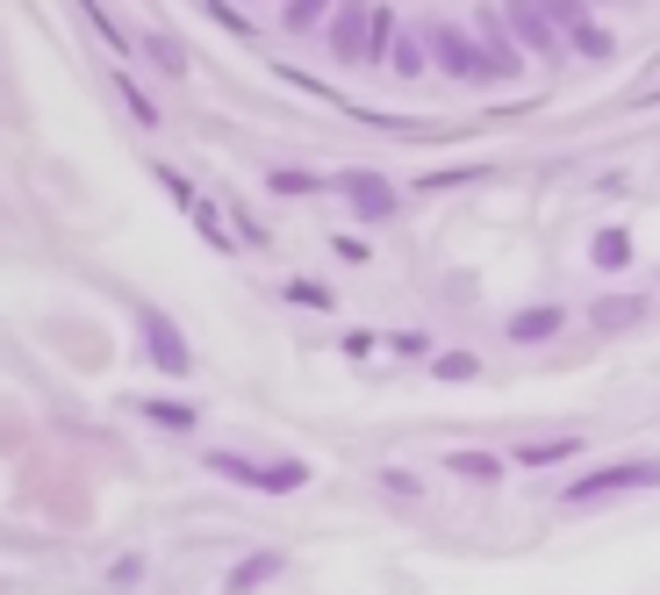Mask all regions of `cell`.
Masks as SVG:
<instances>
[{
	"instance_id": "cell-10",
	"label": "cell",
	"mask_w": 660,
	"mask_h": 595,
	"mask_svg": "<svg viewBox=\"0 0 660 595\" xmlns=\"http://www.w3.org/2000/svg\"><path fill=\"white\" fill-rule=\"evenodd\" d=\"M560 330V308H517V316H510V338L517 344H539V338H553Z\"/></svg>"
},
{
	"instance_id": "cell-1",
	"label": "cell",
	"mask_w": 660,
	"mask_h": 595,
	"mask_svg": "<svg viewBox=\"0 0 660 595\" xmlns=\"http://www.w3.org/2000/svg\"><path fill=\"white\" fill-rule=\"evenodd\" d=\"M388 8L381 0H345L338 8V22H330V51L345 58V65H366V58H381L388 51Z\"/></svg>"
},
{
	"instance_id": "cell-11",
	"label": "cell",
	"mask_w": 660,
	"mask_h": 595,
	"mask_svg": "<svg viewBox=\"0 0 660 595\" xmlns=\"http://www.w3.org/2000/svg\"><path fill=\"white\" fill-rule=\"evenodd\" d=\"M452 474H467V481H496V474H503V460H496V452H452Z\"/></svg>"
},
{
	"instance_id": "cell-13",
	"label": "cell",
	"mask_w": 660,
	"mask_h": 595,
	"mask_svg": "<svg viewBox=\"0 0 660 595\" xmlns=\"http://www.w3.org/2000/svg\"><path fill=\"white\" fill-rule=\"evenodd\" d=\"M625 258H632L625 230H603V238H596V266H625Z\"/></svg>"
},
{
	"instance_id": "cell-14",
	"label": "cell",
	"mask_w": 660,
	"mask_h": 595,
	"mask_svg": "<svg viewBox=\"0 0 660 595\" xmlns=\"http://www.w3.org/2000/svg\"><path fill=\"white\" fill-rule=\"evenodd\" d=\"M567 452H574V438H553V445H524L517 460H524V466H560Z\"/></svg>"
},
{
	"instance_id": "cell-4",
	"label": "cell",
	"mask_w": 660,
	"mask_h": 595,
	"mask_svg": "<svg viewBox=\"0 0 660 595\" xmlns=\"http://www.w3.org/2000/svg\"><path fill=\"white\" fill-rule=\"evenodd\" d=\"M216 474H230V481H244V488H273V495H295L302 481H309V466L302 460H280V466H252V460H237V452H216Z\"/></svg>"
},
{
	"instance_id": "cell-23",
	"label": "cell",
	"mask_w": 660,
	"mask_h": 595,
	"mask_svg": "<svg viewBox=\"0 0 660 595\" xmlns=\"http://www.w3.org/2000/svg\"><path fill=\"white\" fill-rule=\"evenodd\" d=\"M395 72H424V44H395Z\"/></svg>"
},
{
	"instance_id": "cell-17",
	"label": "cell",
	"mask_w": 660,
	"mask_h": 595,
	"mask_svg": "<svg viewBox=\"0 0 660 595\" xmlns=\"http://www.w3.org/2000/svg\"><path fill=\"white\" fill-rule=\"evenodd\" d=\"M574 51H582V58H610V29L582 22V29H574Z\"/></svg>"
},
{
	"instance_id": "cell-22",
	"label": "cell",
	"mask_w": 660,
	"mask_h": 595,
	"mask_svg": "<svg viewBox=\"0 0 660 595\" xmlns=\"http://www.w3.org/2000/svg\"><path fill=\"white\" fill-rule=\"evenodd\" d=\"M309 187H316L309 172H273V194H309Z\"/></svg>"
},
{
	"instance_id": "cell-6",
	"label": "cell",
	"mask_w": 660,
	"mask_h": 595,
	"mask_svg": "<svg viewBox=\"0 0 660 595\" xmlns=\"http://www.w3.org/2000/svg\"><path fill=\"white\" fill-rule=\"evenodd\" d=\"M503 15H510V29L531 44V51H546V65L560 58V29H553V15H546V0H503Z\"/></svg>"
},
{
	"instance_id": "cell-15",
	"label": "cell",
	"mask_w": 660,
	"mask_h": 595,
	"mask_svg": "<svg viewBox=\"0 0 660 595\" xmlns=\"http://www.w3.org/2000/svg\"><path fill=\"white\" fill-rule=\"evenodd\" d=\"M546 15H553V29H582V22H589V8H582V0H546Z\"/></svg>"
},
{
	"instance_id": "cell-20",
	"label": "cell",
	"mask_w": 660,
	"mask_h": 595,
	"mask_svg": "<svg viewBox=\"0 0 660 595\" xmlns=\"http://www.w3.org/2000/svg\"><path fill=\"white\" fill-rule=\"evenodd\" d=\"M438 374H445V380H474V359L467 352H445V359H438Z\"/></svg>"
},
{
	"instance_id": "cell-2",
	"label": "cell",
	"mask_w": 660,
	"mask_h": 595,
	"mask_svg": "<svg viewBox=\"0 0 660 595\" xmlns=\"http://www.w3.org/2000/svg\"><path fill=\"white\" fill-rule=\"evenodd\" d=\"M424 51L438 58V65L452 72V80H496V65H488V51H474L467 36L452 29V22H431V36H424Z\"/></svg>"
},
{
	"instance_id": "cell-5",
	"label": "cell",
	"mask_w": 660,
	"mask_h": 595,
	"mask_svg": "<svg viewBox=\"0 0 660 595\" xmlns=\"http://www.w3.org/2000/svg\"><path fill=\"white\" fill-rule=\"evenodd\" d=\"M137 330H144V344H151V366H158V374H187V366H194L187 338H180V330L166 324L158 308H144V316H137Z\"/></svg>"
},
{
	"instance_id": "cell-16",
	"label": "cell",
	"mask_w": 660,
	"mask_h": 595,
	"mask_svg": "<svg viewBox=\"0 0 660 595\" xmlns=\"http://www.w3.org/2000/svg\"><path fill=\"white\" fill-rule=\"evenodd\" d=\"M323 8H338V0H288V29H316V15H323Z\"/></svg>"
},
{
	"instance_id": "cell-12",
	"label": "cell",
	"mask_w": 660,
	"mask_h": 595,
	"mask_svg": "<svg viewBox=\"0 0 660 595\" xmlns=\"http://www.w3.org/2000/svg\"><path fill=\"white\" fill-rule=\"evenodd\" d=\"M144 416L158 430H194V409H180V402H144Z\"/></svg>"
},
{
	"instance_id": "cell-9",
	"label": "cell",
	"mask_w": 660,
	"mask_h": 595,
	"mask_svg": "<svg viewBox=\"0 0 660 595\" xmlns=\"http://www.w3.org/2000/svg\"><path fill=\"white\" fill-rule=\"evenodd\" d=\"M345 187H352V208H359V216H388V208H395L388 180H374V172H352Z\"/></svg>"
},
{
	"instance_id": "cell-19",
	"label": "cell",
	"mask_w": 660,
	"mask_h": 595,
	"mask_svg": "<svg viewBox=\"0 0 660 595\" xmlns=\"http://www.w3.org/2000/svg\"><path fill=\"white\" fill-rule=\"evenodd\" d=\"M288 302H302V308H330V288H309V280H295V288H288Z\"/></svg>"
},
{
	"instance_id": "cell-21",
	"label": "cell",
	"mask_w": 660,
	"mask_h": 595,
	"mask_svg": "<svg viewBox=\"0 0 660 595\" xmlns=\"http://www.w3.org/2000/svg\"><path fill=\"white\" fill-rule=\"evenodd\" d=\"M266 574H273V560H244L237 574H230V588H252V581H266Z\"/></svg>"
},
{
	"instance_id": "cell-18",
	"label": "cell",
	"mask_w": 660,
	"mask_h": 595,
	"mask_svg": "<svg viewBox=\"0 0 660 595\" xmlns=\"http://www.w3.org/2000/svg\"><path fill=\"white\" fill-rule=\"evenodd\" d=\"M632 316H639V302H632V294H610V308H596V324H632Z\"/></svg>"
},
{
	"instance_id": "cell-8",
	"label": "cell",
	"mask_w": 660,
	"mask_h": 595,
	"mask_svg": "<svg viewBox=\"0 0 660 595\" xmlns=\"http://www.w3.org/2000/svg\"><path fill=\"white\" fill-rule=\"evenodd\" d=\"M503 8H481V51H488V65H496V80H510L517 72V51H510V36H503Z\"/></svg>"
},
{
	"instance_id": "cell-3",
	"label": "cell",
	"mask_w": 660,
	"mask_h": 595,
	"mask_svg": "<svg viewBox=\"0 0 660 595\" xmlns=\"http://www.w3.org/2000/svg\"><path fill=\"white\" fill-rule=\"evenodd\" d=\"M625 488H660V466H653V460H632V466H603V474L574 481V488H567V502H574V510H582V502H610V495H625Z\"/></svg>"
},
{
	"instance_id": "cell-7",
	"label": "cell",
	"mask_w": 660,
	"mask_h": 595,
	"mask_svg": "<svg viewBox=\"0 0 660 595\" xmlns=\"http://www.w3.org/2000/svg\"><path fill=\"white\" fill-rule=\"evenodd\" d=\"M158 180H166V187H173V194H180V208H187V216H194V222H201V230H209V244H216V252H230V230H223V222H216V208H209V202H201V194H194V187H187V180H180V172H158Z\"/></svg>"
}]
</instances>
